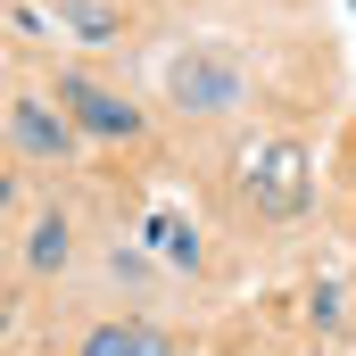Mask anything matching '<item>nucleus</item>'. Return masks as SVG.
I'll use <instances>...</instances> for the list:
<instances>
[{"instance_id": "obj_1", "label": "nucleus", "mask_w": 356, "mask_h": 356, "mask_svg": "<svg viewBox=\"0 0 356 356\" xmlns=\"http://www.w3.org/2000/svg\"><path fill=\"white\" fill-rule=\"evenodd\" d=\"M249 199H257L266 216H298V207L315 199V166H307V149H298V141H266V149L249 158Z\"/></svg>"}, {"instance_id": "obj_2", "label": "nucleus", "mask_w": 356, "mask_h": 356, "mask_svg": "<svg viewBox=\"0 0 356 356\" xmlns=\"http://www.w3.org/2000/svg\"><path fill=\"white\" fill-rule=\"evenodd\" d=\"M58 108L75 116V133H91V141H133V133H141V108L116 99L108 83H91V75H67V83H58Z\"/></svg>"}, {"instance_id": "obj_3", "label": "nucleus", "mask_w": 356, "mask_h": 356, "mask_svg": "<svg viewBox=\"0 0 356 356\" xmlns=\"http://www.w3.org/2000/svg\"><path fill=\"white\" fill-rule=\"evenodd\" d=\"M175 99L191 108V116H224L232 99H241V67L232 58H216V50H191V58H175Z\"/></svg>"}, {"instance_id": "obj_4", "label": "nucleus", "mask_w": 356, "mask_h": 356, "mask_svg": "<svg viewBox=\"0 0 356 356\" xmlns=\"http://www.w3.org/2000/svg\"><path fill=\"white\" fill-rule=\"evenodd\" d=\"M8 133H17V149H25V158H67V149H75V116H67V108H50V99H33V91H17V99H8Z\"/></svg>"}, {"instance_id": "obj_5", "label": "nucleus", "mask_w": 356, "mask_h": 356, "mask_svg": "<svg viewBox=\"0 0 356 356\" xmlns=\"http://www.w3.org/2000/svg\"><path fill=\"white\" fill-rule=\"evenodd\" d=\"M83 356H175V340L158 323H99L83 332Z\"/></svg>"}, {"instance_id": "obj_6", "label": "nucleus", "mask_w": 356, "mask_h": 356, "mask_svg": "<svg viewBox=\"0 0 356 356\" xmlns=\"http://www.w3.org/2000/svg\"><path fill=\"white\" fill-rule=\"evenodd\" d=\"M67 249H75V241H67V216H42V224L25 232V266H33V273H58Z\"/></svg>"}, {"instance_id": "obj_7", "label": "nucleus", "mask_w": 356, "mask_h": 356, "mask_svg": "<svg viewBox=\"0 0 356 356\" xmlns=\"http://www.w3.org/2000/svg\"><path fill=\"white\" fill-rule=\"evenodd\" d=\"M149 249H158L166 266H199V232H191L182 216H166V207L149 216Z\"/></svg>"}, {"instance_id": "obj_8", "label": "nucleus", "mask_w": 356, "mask_h": 356, "mask_svg": "<svg viewBox=\"0 0 356 356\" xmlns=\"http://www.w3.org/2000/svg\"><path fill=\"white\" fill-rule=\"evenodd\" d=\"M67 25H75L83 42H116V8H108V0H67Z\"/></svg>"}, {"instance_id": "obj_9", "label": "nucleus", "mask_w": 356, "mask_h": 356, "mask_svg": "<svg viewBox=\"0 0 356 356\" xmlns=\"http://www.w3.org/2000/svg\"><path fill=\"white\" fill-rule=\"evenodd\" d=\"M315 323H323V332H340V323H348V315H340V282H323V290H315Z\"/></svg>"}]
</instances>
